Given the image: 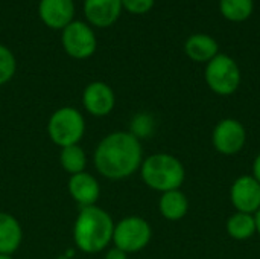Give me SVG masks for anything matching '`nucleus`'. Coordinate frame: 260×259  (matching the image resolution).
I'll return each instance as SVG.
<instances>
[{
    "mask_svg": "<svg viewBox=\"0 0 260 259\" xmlns=\"http://www.w3.org/2000/svg\"><path fill=\"white\" fill-rule=\"evenodd\" d=\"M142 142L129 131H113L101 139L93 153L96 171L108 180H123L136 174L143 162Z\"/></svg>",
    "mask_w": 260,
    "mask_h": 259,
    "instance_id": "f257e3e1",
    "label": "nucleus"
},
{
    "mask_svg": "<svg viewBox=\"0 0 260 259\" xmlns=\"http://www.w3.org/2000/svg\"><path fill=\"white\" fill-rule=\"evenodd\" d=\"M114 224L113 217L98 205L81 208L73 224L75 246L87 255L107 250L113 243Z\"/></svg>",
    "mask_w": 260,
    "mask_h": 259,
    "instance_id": "f03ea898",
    "label": "nucleus"
},
{
    "mask_svg": "<svg viewBox=\"0 0 260 259\" xmlns=\"http://www.w3.org/2000/svg\"><path fill=\"white\" fill-rule=\"evenodd\" d=\"M139 171L143 183L160 194L181 189L186 180V168L183 162L169 153H155L145 157Z\"/></svg>",
    "mask_w": 260,
    "mask_h": 259,
    "instance_id": "7ed1b4c3",
    "label": "nucleus"
},
{
    "mask_svg": "<svg viewBox=\"0 0 260 259\" xmlns=\"http://www.w3.org/2000/svg\"><path fill=\"white\" fill-rule=\"evenodd\" d=\"M47 134L59 148L79 145L85 134V118L75 107L56 108L47 122Z\"/></svg>",
    "mask_w": 260,
    "mask_h": 259,
    "instance_id": "20e7f679",
    "label": "nucleus"
},
{
    "mask_svg": "<svg viewBox=\"0 0 260 259\" xmlns=\"http://www.w3.org/2000/svg\"><path fill=\"white\" fill-rule=\"evenodd\" d=\"M204 81L210 92H213L215 95L232 96L241 87V67L233 56L219 52L213 60L206 64Z\"/></svg>",
    "mask_w": 260,
    "mask_h": 259,
    "instance_id": "39448f33",
    "label": "nucleus"
},
{
    "mask_svg": "<svg viewBox=\"0 0 260 259\" xmlns=\"http://www.w3.org/2000/svg\"><path fill=\"white\" fill-rule=\"evenodd\" d=\"M151 240L152 227L145 218L139 215L125 217L114 224L113 244L128 255L146 249Z\"/></svg>",
    "mask_w": 260,
    "mask_h": 259,
    "instance_id": "423d86ee",
    "label": "nucleus"
},
{
    "mask_svg": "<svg viewBox=\"0 0 260 259\" xmlns=\"http://www.w3.org/2000/svg\"><path fill=\"white\" fill-rule=\"evenodd\" d=\"M61 44L70 58L87 60L98 49V37L88 23L73 20L61 31Z\"/></svg>",
    "mask_w": 260,
    "mask_h": 259,
    "instance_id": "0eeeda50",
    "label": "nucleus"
},
{
    "mask_svg": "<svg viewBox=\"0 0 260 259\" xmlns=\"http://www.w3.org/2000/svg\"><path fill=\"white\" fill-rule=\"evenodd\" d=\"M247 143V130L244 124L235 118L221 119L212 131V145L222 156L239 154Z\"/></svg>",
    "mask_w": 260,
    "mask_h": 259,
    "instance_id": "6e6552de",
    "label": "nucleus"
},
{
    "mask_svg": "<svg viewBox=\"0 0 260 259\" xmlns=\"http://www.w3.org/2000/svg\"><path fill=\"white\" fill-rule=\"evenodd\" d=\"M230 202L236 212L254 215L260 209V183L250 174L239 176L230 186Z\"/></svg>",
    "mask_w": 260,
    "mask_h": 259,
    "instance_id": "1a4fd4ad",
    "label": "nucleus"
},
{
    "mask_svg": "<svg viewBox=\"0 0 260 259\" xmlns=\"http://www.w3.org/2000/svg\"><path fill=\"white\" fill-rule=\"evenodd\" d=\"M82 105L88 114L94 118H105L114 110V90L104 81H93L87 84L82 92Z\"/></svg>",
    "mask_w": 260,
    "mask_h": 259,
    "instance_id": "9d476101",
    "label": "nucleus"
},
{
    "mask_svg": "<svg viewBox=\"0 0 260 259\" xmlns=\"http://www.w3.org/2000/svg\"><path fill=\"white\" fill-rule=\"evenodd\" d=\"M40 20L50 29L62 31L75 20L73 0H40L38 3Z\"/></svg>",
    "mask_w": 260,
    "mask_h": 259,
    "instance_id": "9b49d317",
    "label": "nucleus"
},
{
    "mask_svg": "<svg viewBox=\"0 0 260 259\" xmlns=\"http://www.w3.org/2000/svg\"><path fill=\"white\" fill-rule=\"evenodd\" d=\"M122 0H84L87 23L96 27L113 26L122 14Z\"/></svg>",
    "mask_w": 260,
    "mask_h": 259,
    "instance_id": "f8f14e48",
    "label": "nucleus"
},
{
    "mask_svg": "<svg viewBox=\"0 0 260 259\" xmlns=\"http://www.w3.org/2000/svg\"><path fill=\"white\" fill-rule=\"evenodd\" d=\"M67 189H69L70 197L81 208L96 206L101 197V185L98 179L87 171L70 176L67 182Z\"/></svg>",
    "mask_w": 260,
    "mask_h": 259,
    "instance_id": "ddd939ff",
    "label": "nucleus"
},
{
    "mask_svg": "<svg viewBox=\"0 0 260 259\" xmlns=\"http://www.w3.org/2000/svg\"><path fill=\"white\" fill-rule=\"evenodd\" d=\"M184 53L193 63L207 64L219 53V44L216 38L204 32H195L189 35L184 41Z\"/></svg>",
    "mask_w": 260,
    "mask_h": 259,
    "instance_id": "4468645a",
    "label": "nucleus"
},
{
    "mask_svg": "<svg viewBox=\"0 0 260 259\" xmlns=\"http://www.w3.org/2000/svg\"><path fill=\"white\" fill-rule=\"evenodd\" d=\"M21 243L23 229L20 221L8 212H0V253L12 256Z\"/></svg>",
    "mask_w": 260,
    "mask_h": 259,
    "instance_id": "2eb2a0df",
    "label": "nucleus"
},
{
    "mask_svg": "<svg viewBox=\"0 0 260 259\" xmlns=\"http://www.w3.org/2000/svg\"><path fill=\"white\" fill-rule=\"evenodd\" d=\"M158 211L168 221H180L189 212V198L181 189L163 192L158 198Z\"/></svg>",
    "mask_w": 260,
    "mask_h": 259,
    "instance_id": "dca6fc26",
    "label": "nucleus"
},
{
    "mask_svg": "<svg viewBox=\"0 0 260 259\" xmlns=\"http://www.w3.org/2000/svg\"><path fill=\"white\" fill-rule=\"evenodd\" d=\"M225 231L235 241H247L256 235V220L253 214L236 212L225 221Z\"/></svg>",
    "mask_w": 260,
    "mask_h": 259,
    "instance_id": "f3484780",
    "label": "nucleus"
},
{
    "mask_svg": "<svg viewBox=\"0 0 260 259\" xmlns=\"http://www.w3.org/2000/svg\"><path fill=\"white\" fill-rule=\"evenodd\" d=\"M221 15L232 23H244L254 12V0H219Z\"/></svg>",
    "mask_w": 260,
    "mask_h": 259,
    "instance_id": "a211bd4d",
    "label": "nucleus"
},
{
    "mask_svg": "<svg viewBox=\"0 0 260 259\" xmlns=\"http://www.w3.org/2000/svg\"><path fill=\"white\" fill-rule=\"evenodd\" d=\"M59 163L66 172L70 176L84 172L87 168V154L79 145H70L61 148L59 153Z\"/></svg>",
    "mask_w": 260,
    "mask_h": 259,
    "instance_id": "6ab92c4d",
    "label": "nucleus"
},
{
    "mask_svg": "<svg viewBox=\"0 0 260 259\" xmlns=\"http://www.w3.org/2000/svg\"><path fill=\"white\" fill-rule=\"evenodd\" d=\"M133 136H136L140 142L142 139H148L154 134L155 131V121L152 118V114L142 111L133 116L131 122H129V130H128Z\"/></svg>",
    "mask_w": 260,
    "mask_h": 259,
    "instance_id": "aec40b11",
    "label": "nucleus"
},
{
    "mask_svg": "<svg viewBox=\"0 0 260 259\" xmlns=\"http://www.w3.org/2000/svg\"><path fill=\"white\" fill-rule=\"evenodd\" d=\"M17 70V60L15 55L9 47L5 44H0V87L8 84Z\"/></svg>",
    "mask_w": 260,
    "mask_h": 259,
    "instance_id": "412c9836",
    "label": "nucleus"
},
{
    "mask_svg": "<svg viewBox=\"0 0 260 259\" xmlns=\"http://www.w3.org/2000/svg\"><path fill=\"white\" fill-rule=\"evenodd\" d=\"M155 5V0H122V8L134 15H143L149 12Z\"/></svg>",
    "mask_w": 260,
    "mask_h": 259,
    "instance_id": "4be33fe9",
    "label": "nucleus"
},
{
    "mask_svg": "<svg viewBox=\"0 0 260 259\" xmlns=\"http://www.w3.org/2000/svg\"><path fill=\"white\" fill-rule=\"evenodd\" d=\"M104 259H128V253H125L123 250L117 249V247H110L105 253Z\"/></svg>",
    "mask_w": 260,
    "mask_h": 259,
    "instance_id": "5701e85b",
    "label": "nucleus"
},
{
    "mask_svg": "<svg viewBox=\"0 0 260 259\" xmlns=\"http://www.w3.org/2000/svg\"><path fill=\"white\" fill-rule=\"evenodd\" d=\"M251 176L257 180L260 183V151L257 153V156L254 157V160H253V166H251Z\"/></svg>",
    "mask_w": 260,
    "mask_h": 259,
    "instance_id": "b1692460",
    "label": "nucleus"
},
{
    "mask_svg": "<svg viewBox=\"0 0 260 259\" xmlns=\"http://www.w3.org/2000/svg\"><path fill=\"white\" fill-rule=\"evenodd\" d=\"M254 220H256V234L260 237V209L254 214Z\"/></svg>",
    "mask_w": 260,
    "mask_h": 259,
    "instance_id": "393cba45",
    "label": "nucleus"
},
{
    "mask_svg": "<svg viewBox=\"0 0 260 259\" xmlns=\"http://www.w3.org/2000/svg\"><path fill=\"white\" fill-rule=\"evenodd\" d=\"M0 259H12L11 255H3V253H0Z\"/></svg>",
    "mask_w": 260,
    "mask_h": 259,
    "instance_id": "a878e982",
    "label": "nucleus"
},
{
    "mask_svg": "<svg viewBox=\"0 0 260 259\" xmlns=\"http://www.w3.org/2000/svg\"><path fill=\"white\" fill-rule=\"evenodd\" d=\"M0 108H2V101H0Z\"/></svg>",
    "mask_w": 260,
    "mask_h": 259,
    "instance_id": "bb28decb",
    "label": "nucleus"
}]
</instances>
